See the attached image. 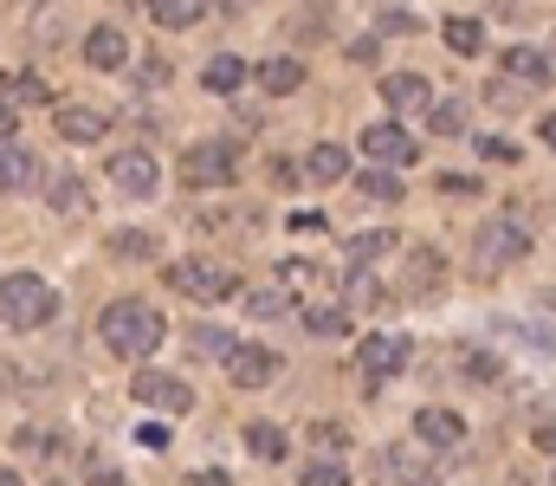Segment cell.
I'll use <instances>...</instances> for the list:
<instances>
[{
	"mask_svg": "<svg viewBox=\"0 0 556 486\" xmlns=\"http://www.w3.org/2000/svg\"><path fill=\"white\" fill-rule=\"evenodd\" d=\"M98 331H104V344L117 350V357H130V363H142L155 344H162V312L149 306V299H117V306H104V319H98Z\"/></svg>",
	"mask_w": 556,
	"mask_h": 486,
	"instance_id": "obj_1",
	"label": "cell"
},
{
	"mask_svg": "<svg viewBox=\"0 0 556 486\" xmlns=\"http://www.w3.org/2000/svg\"><path fill=\"white\" fill-rule=\"evenodd\" d=\"M0 319L20 324V331H39V324L59 319V292L39 273H7L0 279Z\"/></svg>",
	"mask_w": 556,
	"mask_h": 486,
	"instance_id": "obj_2",
	"label": "cell"
},
{
	"mask_svg": "<svg viewBox=\"0 0 556 486\" xmlns=\"http://www.w3.org/2000/svg\"><path fill=\"white\" fill-rule=\"evenodd\" d=\"M168 286H175V292H188V299H201V306L240 299V273H233V266H220V260H181V266H168Z\"/></svg>",
	"mask_w": 556,
	"mask_h": 486,
	"instance_id": "obj_3",
	"label": "cell"
},
{
	"mask_svg": "<svg viewBox=\"0 0 556 486\" xmlns=\"http://www.w3.org/2000/svg\"><path fill=\"white\" fill-rule=\"evenodd\" d=\"M233 175H240V150H233L227 137L181 150V182H188V188H227Z\"/></svg>",
	"mask_w": 556,
	"mask_h": 486,
	"instance_id": "obj_4",
	"label": "cell"
},
{
	"mask_svg": "<svg viewBox=\"0 0 556 486\" xmlns=\"http://www.w3.org/2000/svg\"><path fill=\"white\" fill-rule=\"evenodd\" d=\"M402 363H408V337H395V331H369V337L356 344V370H363L369 383H389Z\"/></svg>",
	"mask_w": 556,
	"mask_h": 486,
	"instance_id": "obj_5",
	"label": "cell"
},
{
	"mask_svg": "<svg viewBox=\"0 0 556 486\" xmlns=\"http://www.w3.org/2000/svg\"><path fill=\"white\" fill-rule=\"evenodd\" d=\"M278 350H266V344H233L227 350V376L240 383V389H273L278 383Z\"/></svg>",
	"mask_w": 556,
	"mask_h": 486,
	"instance_id": "obj_6",
	"label": "cell"
},
{
	"mask_svg": "<svg viewBox=\"0 0 556 486\" xmlns=\"http://www.w3.org/2000/svg\"><path fill=\"white\" fill-rule=\"evenodd\" d=\"M130 396L149 402V409H162V415H188V409H194V389H188L181 376H162V370H137Z\"/></svg>",
	"mask_w": 556,
	"mask_h": 486,
	"instance_id": "obj_7",
	"label": "cell"
},
{
	"mask_svg": "<svg viewBox=\"0 0 556 486\" xmlns=\"http://www.w3.org/2000/svg\"><path fill=\"white\" fill-rule=\"evenodd\" d=\"M479 266H511V260H525L531 253V240H525V227H511V221H492V227H479Z\"/></svg>",
	"mask_w": 556,
	"mask_h": 486,
	"instance_id": "obj_8",
	"label": "cell"
},
{
	"mask_svg": "<svg viewBox=\"0 0 556 486\" xmlns=\"http://www.w3.org/2000/svg\"><path fill=\"white\" fill-rule=\"evenodd\" d=\"M382 104H389L395 117H427V111H433V91H427L420 72H389V78H382Z\"/></svg>",
	"mask_w": 556,
	"mask_h": 486,
	"instance_id": "obj_9",
	"label": "cell"
},
{
	"mask_svg": "<svg viewBox=\"0 0 556 486\" xmlns=\"http://www.w3.org/2000/svg\"><path fill=\"white\" fill-rule=\"evenodd\" d=\"M111 182H117L124 195H137V201H149L162 175H155V157H149V150H117V157H111Z\"/></svg>",
	"mask_w": 556,
	"mask_h": 486,
	"instance_id": "obj_10",
	"label": "cell"
},
{
	"mask_svg": "<svg viewBox=\"0 0 556 486\" xmlns=\"http://www.w3.org/2000/svg\"><path fill=\"white\" fill-rule=\"evenodd\" d=\"M363 150L382 162V169H408V162H415V137H408L402 124H369V130H363Z\"/></svg>",
	"mask_w": 556,
	"mask_h": 486,
	"instance_id": "obj_11",
	"label": "cell"
},
{
	"mask_svg": "<svg viewBox=\"0 0 556 486\" xmlns=\"http://www.w3.org/2000/svg\"><path fill=\"white\" fill-rule=\"evenodd\" d=\"M350 175V150L343 144H317L311 157L298 162V182H311V188H330V182H343Z\"/></svg>",
	"mask_w": 556,
	"mask_h": 486,
	"instance_id": "obj_12",
	"label": "cell"
},
{
	"mask_svg": "<svg viewBox=\"0 0 556 486\" xmlns=\"http://www.w3.org/2000/svg\"><path fill=\"white\" fill-rule=\"evenodd\" d=\"M130 59V39L117 33V26H91L85 33V65H98V72H117Z\"/></svg>",
	"mask_w": 556,
	"mask_h": 486,
	"instance_id": "obj_13",
	"label": "cell"
},
{
	"mask_svg": "<svg viewBox=\"0 0 556 486\" xmlns=\"http://www.w3.org/2000/svg\"><path fill=\"white\" fill-rule=\"evenodd\" d=\"M498 65L511 72V85H544V78H556L551 52H538V46H511V52H505Z\"/></svg>",
	"mask_w": 556,
	"mask_h": 486,
	"instance_id": "obj_14",
	"label": "cell"
},
{
	"mask_svg": "<svg viewBox=\"0 0 556 486\" xmlns=\"http://www.w3.org/2000/svg\"><path fill=\"white\" fill-rule=\"evenodd\" d=\"M415 435L427 441V448H459L466 422H459L453 409H420V415H415Z\"/></svg>",
	"mask_w": 556,
	"mask_h": 486,
	"instance_id": "obj_15",
	"label": "cell"
},
{
	"mask_svg": "<svg viewBox=\"0 0 556 486\" xmlns=\"http://www.w3.org/2000/svg\"><path fill=\"white\" fill-rule=\"evenodd\" d=\"M247 78H253V65H247V59H233V52H214V59H207V72H201V85H207V91H220V98H233Z\"/></svg>",
	"mask_w": 556,
	"mask_h": 486,
	"instance_id": "obj_16",
	"label": "cell"
},
{
	"mask_svg": "<svg viewBox=\"0 0 556 486\" xmlns=\"http://www.w3.org/2000/svg\"><path fill=\"white\" fill-rule=\"evenodd\" d=\"M33 182H46L39 162L26 157V150H13V144H0V188H7V195H26Z\"/></svg>",
	"mask_w": 556,
	"mask_h": 486,
	"instance_id": "obj_17",
	"label": "cell"
},
{
	"mask_svg": "<svg viewBox=\"0 0 556 486\" xmlns=\"http://www.w3.org/2000/svg\"><path fill=\"white\" fill-rule=\"evenodd\" d=\"M46 201H52L59 214H85V208H91V195H85V182H78L72 169H52V175H46Z\"/></svg>",
	"mask_w": 556,
	"mask_h": 486,
	"instance_id": "obj_18",
	"label": "cell"
},
{
	"mask_svg": "<svg viewBox=\"0 0 556 486\" xmlns=\"http://www.w3.org/2000/svg\"><path fill=\"white\" fill-rule=\"evenodd\" d=\"M149 7V20L155 26H168V33H181V26H201L207 20V0H142Z\"/></svg>",
	"mask_w": 556,
	"mask_h": 486,
	"instance_id": "obj_19",
	"label": "cell"
},
{
	"mask_svg": "<svg viewBox=\"0 0 556 486\" xmlns=\"http://www.w3.org/2000/svg\"><path fill=\"white\" fill-rule=\"evenodd\" d=\"M59 137H65V144H98V137H104V117L85 111V104H59Z\"/></svg>",
	"mask_w": 556,
	"mask_h": 486,
	"instance_id": "obj_20",
	"label": "cell"
},
{
	"mask_svg": "<svg viewBox=\"0 0 556 486\" xmlns=\"http://www.w3.org/2000/svg\"><path fill=\"white\" fill-rule=\"evenodd\" d=\"M298 85H304V65H298V59H285V52H278V59L260 65V91L285 98V91H298Z\"/></svg>",
	"mask_w": 556,
	"mask_h": 486,
	"instance_id": "obj_21",
	"label": "cell"
},
{
	"mask_svg": "<svg viewBox=\"0 0 556 486\" xmlns=\"http://www.w3.org/2000/svg\"><path fill=\"white\" fill-rule=\"evenodd\" d=\"M389 247H395V234H356V240L343 247V266H350V273H363V266H369V260H382Z\"/></svg>",
	"mask_w": 556,
	"mask_h": 486,
	"instance_id": "obj_22",
	"label": "cell"
},
{
	"mask_svg": "<svg viewBox=\"0 0 556 486\" xmlns=\"http://www.w3.org/2000/svg\"><path fill=\"white\" fill-rule=\"evenodd\" d=\"M240 306L253 319H278V312H291V292L285 286H253V292H240Z\"/></svg>",
	"mask_w": 556,
	"mask_h": 486,
	"instance_id": "obj_23",
	"label": "cell"
},
{
	"mask_svg": "<svg viewBox=\"0 0 556 486\" xmlns=\"http://www.w3.org/2000/svg\"><path fill=\"white\" fill-rule=\"evenodd\" d=\"M440 33H446V46H453L459 59H472V52L485 46V26H479V20H446Z\"/></svg>",
	"mask_w": 556,
	"mask_h": 486,
	"instance_id": "obj_24",
	"label": "cell"
},
{
	"mask_svg": "<svg viewBox=\"0 0 556 486\" xmlns=\"http://www.w3.org/2000/svg\"><path fill=\"white\" fill-rule=\"evenodd\" d=\"M304 331L337 337V331H350V312H343V306H304Z\"/></svg>",
	"mask_w": 556,
	"mask_h": 486,
	"instance_id": "obj_25",
	"label": "cell"
},
{
	"mask_svg": "<svg viewBox=\"0 0 556 486\" xmlns=\"http://www.w3.org/2000/svg\"><path fill=\"white\" fill-rule=\"evenodd\" d=\"M247 448H253L260 461H285V435H278L273 422H253V428H247Z\"/></svg>",
	"mask_w": 556,
	"mask_h": 486,
	"instance_id": "obj_26",
	"label": "cell"
},
{
	"mask_svg": "<svg viewBox=\"0 0 556 486\" xmlns=\"http://www.w3.org/2000/svg\"><path fill=\"white\" fill-rule=\"evenodd\" d=\"M453 370H466L472 383H498V357H485V350H453Z\"/></svg>",
	"mask_w": 556,
	"mask_h": 486,
	"instance_id": "obj_27",
	"label": "cell"
},
{
	"mask_svg": "<svg viewBox=\"0 0 556 486\" xmlns=\"http://www.w3.org/2000/svg\"><path fill=\"white\" fill-rule=\"evenodd\" d=\"M7 98H13V104H46V85H39L33 72H7Z\"/></svg>",
	"mask_w": 556,
	"mask_h": 486,
	"instance_id": "obj_28",
	"label": "cell"
},
{
	"mask_svg": "<svg viewBox=\"0 0 556 486\" xmlns=\"http://www.w3.org/2000/svg\"><path fill=\"white\" fill-rule=\"evenodd\" d=\"M111 253H124V260H155V234H111Z\"/></svg>",
	"mask_w": 556,
	"mask_h": 486,
	"instance_id": "obj_29",
	"label": "cell"
},
{
	"mask_svg": "<svg viewBox=\"0 0 556 486\" xmlns=\"http://www.w3.org/2000/svg\"><path fill=\"white\" fill-rule=\"evenodd\" d=\"M363 195H376V201H402V175H395V169H376V175H363Z\"/></svg>",
	"mask_w": 556,
	"mask_h": 486,
	"instance_id": "obj_30",
	"label": "cell"
},
{
	"mask_svg": "<svg viewBox=\"0 0 556 486\" xmlns=\"http://www.w3.org/2000/svg\"><path fill=\"white\" fill-rule=\"evenodd\" d=\"M194 350H201V357H227V350H233V337H227L220 324H194Z\"/></svg>",
	"mask_w": 556,
	"mask_h": 486,
	"instance_id": "obj_31",
	"label": "cell"
},
{
	"mask_svg": "<svg viewBox=\"0 0 556 486\" xmlns=\"http://www.w3.org/2000/svg\"><path fill=\"white\" fill-rule=\"evenodd\" d=\"M304 486H350V468L343 461H311L304 468Z\"/></svg>",
	"mask_w": 556,
	"mask_h": 486,
	"instance_id": "obj_32",
	"label": "cell"
},
{
	"mask_svg": "<svg viewBox=\"0 0 556 486\" xmlns=\"http://www.w3.org/2000/svg\"><path fill=\"white\" fill-rule=\"evenodd\" d=\"M427 117H433V130H440V137H459V130H466V111H459L453 98H446V104H433Z\"/></svg>",
	"mask_w": 556,
	"mask_h": 486,
	"instance_id": "obj_33",
	"label": "cell"
},
{
	"mask_svg": "<svg viewBox=\"0 0 556 486\" xmlns=\"http://www.w3.org/2000/svg\"><path fill=\"white\" fill-rule=\"evenodd\" d=\"M304 279H317V273H311V260H285V266H278V286H285V292H298Z\"/></svg>",
	"mask_w": 556,
	"mask_h": 486,
	"instance_id": "obj_34",
	"label": "cell"
},
{
	"mask_svg": "<svg viewBox=\"0 0 556 486\" xmlns=\"http://www.w3.org/2000/svg\"><path fill=\"white\" fill-rule=\"evenodd\" d=\"M479 157L485 162H518V144H505V137H479Z\"/></svg>",
	"mask_w": 556,
	"mask_h": 486,
	"instance_id": "obj_35",
	"label": "cell"
},
{
	"mask_svg": "<svg viewBox=\"0 0 556 486\" xmlns=\"http://www.w3.org/2000/svg\"><path fill=\"white\" fill-rule=\"evenodd\" d=\"M311 441H317V448H324V454H337V448H343V441H350V435H343V428H337V422H317V428H311Z\"/></svg>",
	"mask_w": 556,
	"mask_h": 486,
	"instance_id": "obj_36",
	"label": "cell"
},
{
	"mask_svg": "<svg viewBox=\"0 0 556 486\" xmlns=\"http://www.w3.org/2000/svg\"><path fill=\"white\" fill-rule=\"evenodd\" d=\"M485 98H492V104H498V111H511V104H518V98H525V85H498V78H492V91H485Z\"/></svg>",
	"mask_w": 556,
	"mask_h": 486,
	"instance_id": "obj_37",
	"label": "cell"
},
{
	"mask_svg": "<svg viewBox=\"0 0 556 486\" xmlns=\"http://www.w3.org/2000/svg\"><path fill=\"white\" fill-rule=\"evenodd\" d=\"M13 448H20V454H46V448H52V441H46V435H39V428H20V435H13Z\"/></svg>",
	"mask_w": 556,
	"mask_h": 486,
	"instance_id": "obj_38",
	"label": "cell"
},
{
	"mask_svg": "<svg viewBox=\"0 0 556 486\" xmlns=\"http://www.w3.org/2000/svg\"><path fill=\"white\" fill-rule=\"evenodd\" d=\"M137 441H142V448H168V428H162V422H142Z\"/></svg>",
	"mask_w": 556,
	"mask_h": 486,
	"instance_id": "obj_39",
	"label": "cell"
},
{
	"mask_svg": "<svg viewBox=\"0 0 556 486\" xmlns=\"http://www.w3.org/2000/svg\"><path fill=\"white\" fill-rule=\"evenodd\" d=\"M382 33H415V13H382Z\"/></svg>",
	"mask_w": 556,
	"mask_h": 486,
	"instance_id": "obj_40",
	"label": "cell"
},
{
	"mask_svg": "<svg viewBox=\"0 0 556 486\" xmlns=\"http://www.w3.org/2000/svg\"><path fill=\"white\" fill-rule=\"evenodd\" d=\"M291 227H298V234H324L330 221H324V214H291Z\"/></svg>",
	"mask_w": 556,
	"mask_h": 486,
	"instance_id": "obj_41",
	"label": "cell"
},
{
	"mask_svg": "<svg viewBox=\"0 0 556 486\" xmlns=\"http://www.w3.org/2000/svg\"><path fill=\"white\" fill-rule=\"evenodd\" d=\"M188 486H233V481H227L220 468H207V474H188Z\"/></svg>",
	"mask_w": 556,
	"mask_h": 486,
	"instance_id": "obj_42",
	"label": "cell"
},
{
	"mask_svg": "<svg viewBox=\"0 0 556 486\" xmlns=\"http://www.w3.org/2000/svg\"><path fill=\"white\" fill-rule=\"evenodd\" d=\"M13 130H20V124H13V104H7V98H0V144H7V137H13Z\"/></svg>",
	"mask_w": 556,
	"mask_h": 486,
	"instance_id": "obj_43",
	"label": "cell"
},
{
	"mask_svg": "<svg viewBox=\"0 0 556 486\" xmlns=\"http://www.w3.org/2000/svg\"><path fill=\"white\" fill-rule=\"evenodd\" d=\"M538 448H544V454H556V422H544V428H538Z\"/></svg>",
	"mask_w": 556,
	"mask_h": 486,
	"instance_id": "obj_44",
	"label": "cell"
},
{
	"mask_svg": "<svg viewBox=\"0 0 556 486\" xmlns=\"http://www.w3.org/2000/svg\"><path fill=\"white\" fill-rule=\"evenodd\" d=\"M538 130H544V144H551V150H556V111H551V117H544V124H538Z\"/></svg>",
	"mask_w": 556,
	"mask_h": 486,
	"instance_id": "obj_45",
	"label": "cell"
},
{
	"mask_svg": "<svg viewBox=\"0 0 556 486\" xmlns=\"http://www.w3.org/2000/svg\"><path fill=\"white\" fill-rule=\"evenodd\" d=\"M0 486H20V474H0Z\"/></svg>",
	"mask_w": 556,
	"mask_h": 486,
	"instance_id": "obj_46",
	"label": "cell"
},
{
	"mask_svg": "<svg viewBox=\"0 0 556 486\" xmlns=\"http://www.w3.org/2000/svg\"><path fill=\"white\" fill-rule=\"evenodd\" d=\"M415 486H427V481H415Z\"/></svg>",
	"mask_w": 556,
	"mask_h": 486,
	"instance_id": "obj_47",
	"label": "cell"
},
{
	"mask_svg": "<svg viewBox=\"0 0 556 486\" xmlns=\"http://www.w3.org/2000/svg\"><path fill=\"white\" fill-rule=\"evenodd\" d=\"M233 7H240V0H233Z\"/></svg>",
	"mask_w": 556,
	"mask_h": 486,
	"instance_id": "obj_48",
	"label": "cell"
}]
</instances>
